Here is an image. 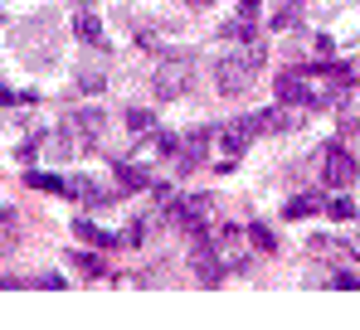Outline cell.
Instances as JSON below:
<instances>
[{
  "label": "cell",
  "instance_id": "cell-14",
  "mask_svg": "<svg viewBox=\"0 0 360 330\" xmlns=\"http://www.w3.org/2000/svg\"><path fill=\"white\" fill-rule=\"evenodd\" d=\"M127 131H131V136H151V131H156V112L127 107Z\"/></svg>",
  "mask_w": 360,
  "mask_h": 330
},
{
  "label": "cell",
  "instance_id": "cell-15",
  "mask_svg": "<svg viewBox=\"0 0 360 330\" xmlns=\"http://www.w3.org/2000/svg\"><path fill=\"white\" fill-rule=\"evenodd\" d=\"M15 233H20V219H15V209H10V204H0V258L15 248Z\"/></svg>",
  "mask_w": 360,
  "mask_h": 330
},
{
  "label": "cell",
  "instance_id": "cell-21",
  "mask_svg": "<svg viewBox=\"0 0 360 330\" xmlns=\"http://www.w3.org/2000/svg\"><path fill=\"white\" fill-rule=\"evenodd\" d=\"M326 214H331V219H356V204H351L346 194H336V199L326 204Z\"/></svg>",
  "mask_w": 360,
  "mask_h": 330
},
{
  "label": "cell",
  "instance_id": "cell-9",
  "mask_svg": "<svg viewBox=\"0 0 360 330\" xmlns=\"http://www.w3.org/2000/svg\"><path fill=\"white\" fill-rule=\"evenodd\" d=\"M68 126H73V131H78V136H83V141L93 146V141L103 136L108 117H103V107H83V112H73V121H68Z\"/></svg>",
  "mask_w": 360,
  "mask_h": 330
},
{
  "label": "cell",
  "instance_id": "cell-12",
  "mask_svg": "<svg viewBox=\"0 0 360 330\" xmlns=\"http://www.w3.org/2000/svg\"><path fill=\"white\" fill-rule=\"evenodd\" d=\"M73 34H78L83 44H103V25H98V15H93V10H73Z\"/></svg>",
  "mask_w": 360,
  "mask_h": 330
},
{
  "label": "cell",
  "instance_id": "cell-20",
  "mask_svg": "<svg viewBox=\"0 0 360 330\" xmlns=\"http://www.w3.org/2000/svg\"><path fill=\"white\" fill-rule=\"evenodd\" d=\"M297 10H302V0H283V10L273 15V29H292L297 25Z\"/></svg>",
  "mask_w": 360,
  "mask_h": 330
},
{
  "label": "cell",
  "instance_id": "cell-8",
  "mask_svg": "<svg viewBox=\"0 0 360 330\" xmlns=\"http://www.w3.org/2000/svg\"><path fill=\"white\" fill-rule=\"evenodd\" d=\"M190 268L200 272V282H205V286H214V282L224 277V263H219L214 243H195V253H190Z\"/></svg>",
  "mask_w": 360,
  "mask_h": 330
},
{
  "label": "cell",
  "instance_id": "cell-2",
  "mask_svg": "<svg viewBox=\"0 0 360 330\" xmlns=\"http://www.w3.org/2000/svg\"><path fill=\"white\" fill-rule=\"evenodd\" d=\"M151 88H156V98H185V93L195 88V58L190 54H171L161 68H156Z\"/></svg>",
  "mask_w": 360,
  "mask_h": 330
},
{
  "label": "cell",
  "instance_id": "cell-18",
  "mask_svg": "<svg viewBox=\"0 0 360 330\" xmlns=\"http://www.w3.org/2000/svg\"><path fill=\"white\" fill-rule=\"evenodd\" d=\"M25 180H30V190H49V194H63V190H68L59 175H44V170H30Z\"/></svg>",
  "mask_w": 360,
  "mask_h": 330
},
{
  "label": "cell",
  "instance_id": "cell-19",
  "mask_svg": "<svg viewBox=\"0 0 360 330\" xmlns=\"http://www.w3.org/2000/svg\"><path fill=\"white\" fill-rule=\"evenodd\" d=\"M103 83H108V78H103V68H83V73H78V93H88V98H93V93H103Z\"/></svg>",
  "mask_w": 360,
  "mask_h": 330
},
{
  "label": "cell",
  "instance_id": "cell-28",
  "mask_svg": "<svg viewBox=\"0 0 360 330\" xmlns=\"http://www.w3.org/2000/svg\"><path fill=\"white\" fill-rule=\"evenodd\" d=\"M190 5H200V10H205V5H210V0H190Z\"/></svg>",
  "mask_w": 360,
  "mask_h": 330
},
{
  "label": "cell",
  "instance_id": "cell-7",
  "mask_svg": "<svg viewBox=\"0 0 360 330\" xmlns=\"http://www.w3.org/2000/svg\"><path fill=\"white\" fill-rule=\"evenodd\" d=\"M210 214H214V199H210V194H190V199H180V209L171 214V219H176L185 233H195V238H200V233H205V223H210Z\"/></svg>",
  "mask_w": 360,
  "mask_h": 330
},
{
  "label": "cell",
  "instance_id": "cell-23",
  "mask_svg": "<svg viewBox=\"0 0 360 330\" xmlns=\"http://www.w3.org/2000/svg\"><path fill=\"white\" fill-rule=\"evenodd\" d=\"M248 238H253V243H258L263 253H273V233H268L263 223H253V228H248Z\"/></svg>",
  "mask_w": 360,
  "mask_h": 330
},
{
  "label": "cell",
  "instance_id": "cell-27",
  "mask_svg": "<svg viewBox=\"0 0 360 330\" xmlns=\"http://www.w3.org/2000/svg\"><path fill=\"white\" fill-rule=\"evenodd\" d=\"M258 5H263V0H239V15H243V20H253V15H258Z\"/></svg>",
  "mask_w": 360,
  "mask_h": 330
},
{
  "label": "cell",
  "instance_id": "cell-16",
  "mask_svg": "<svg viewBox=\"0 0 360 330\" xmlns=\"http://www.w3.org/2000/svg\"><path fill=\"white\" fill-rule=\"evenodd\" d=\"M117 180H122V190H146V185H151V175H146L136 161H122L117 165Z\"/></svg>",
  "mask_w": 360,
  "mask_h": 330
},
{
  "label": "cell",
  "instance_id": "cell-25",
  "mask_svg": "<svg viewBox=\"0 0 360 330\" xmlns=\"http://www.w3.org/2000/svg\"><path fill=\"white\" fill-rule=\"evenodd\" d=\"M0 103H5V107H10V103H30V93H10V88L0 83Z\"/></svg>",
  "mask_w": 360,
  "mask_h": 330
},
{
  "label": "cell",
  "instance_id": "cell-17",
  "mask_svg": "<svg viewBox=\"0 0 360 330\" xmlns=\"http://www.w3.org/2000/svg\"><path fill=\"white\" fill-rule=\"evenodd\" d=\"M316 209H321V199H311V194H297V199H288V204H283V214H288V219H307V214H316Z\"/></svg>",
  "mask_w": 360,
  "mask_h": 330
},
{
  "label": "cell",
  "instance_id": "cell-1",
  "mask_svg": "<svg viewBox=\"0 0 360 330\" xmlns=\"http://www.w3.org/2000/svg\"><path fill=\"white\" fill-rule=\"evenodd\" d=\"M15 49L30 68H49L59 58V25H54V10H39L30 20L15 25Z\"/></svg>",
  "mask_w": 360,
  "mask_h": 330
},
{
  "label": "cell",
  "instance_id": "cell-3",
  "mask_svg": "<svg viewBox=\"0 0 360 330\" xmlns=\"http://www.w3.org/2000/svg\"><path fill=\"white\" fill-rule=\"evenodd\" d=\"M253 73H258V68H253V58L243 54V49H234V54H219V58H214V88H219L224 98H239L243 88L253 83Z\"/></svg>",
  "mask_w": 360,
  "mask_h": 330
},
{
  "label": "cell",
  "instance_id": "cell-5",
  "mask_svg": "<svg viewBox=\"0 0 360 330\" xmlns=\"http://www.w3.org/2000/svg\"><path fill=\"white\" fill-rule=\"evenodd\" d=\"M210 151H214V126H195V131H190V136L180 141V151H176V170H180V175L200 170Z\"/></svg>",
  "mask_w": 360,
  "mask_h": 330
},
{
  "label": "cell",
  "instance_id": "cell-22",
  "mask_svg": "<svg viewBox=\"0 0 360 330\" xmlns=\"http://www.w3.org/2000/svg\"><path fill=\"white\" fill-rule=\"evenodd\" d=\"M73 263H78V268H83L88 277H103V263H98L93 253H73Z\"/></svg>",
  "mask_w": 360,
  "mask_h": 330
},
{
  "label": "cell",
  "instance_id": "cell-11",
  "mask_svg": "<svg viewBox=\"0 0 360 330\" xmlns=\"http://www.w3.org/2000/svg\"><path fill=\"white\" fill-rule=\"evenodd\" d=\"M73 233H78L83 243H93V248H122V238H117V233H108V228H98L93 219H78V223H73Z\"/></svg>",
  "mask_w": 360,
  "mask_h": 330
},
{
  "label": "cell",
  "instance_id": "cell-6",
  "mask_svg": "<svg viewBox=\"0 0 360 330\" xmlns=\"http://www.w3.org/2000/svg\"><path fill=\"white\" fill-rule=\"evenodd\" d=\"M248 141H253L248 121H229L224 131H214V146H219V170H234V165H239V156L248 151Z\"/></svg>",
  "mask_w": 360,
  "mask_h": 330
},
{
  "label": "cell",
  "instance_id": "cell-13",
  "mask_svg": "<svg viewBox=\"0 0 360 330\" xmlns=\"http://www.w3.org/2000/svg\"><path fill=\"white\" fill-rule=\"evenodd\" d=\"M39 146H44V156H49V161H68V156H73V136H68V131L39 136Z\"/></svg>",
  "mask_w": 360,
  "mask_h": 330
},
{
  "label": "cell",
  "instance_id": "cell-10",
  "mask_svg": "<svg viewBox=\"0 0 360 330\" xmlns=\"http://www.w3.org/2000/svg\"><path fill=\"white\" fill-rule=\"evenodd\" d=\"M214 253H219V263H224V272H234V268H243V233L239 228H229L219 243H214Z\"/></svg>",
  "mask_w": 360,
  "mask_h": 330
},
{
  "label": "cell",
  "instance_id": "cell-24",
  "mask_svg": "<svg viewBox=\"0 0 360 330\" xmlns=\"http://www.w3.org/2000/svg\"><path fill=\"white\" fill-rule=\"evenodd\" d=\"M30 286H44V291H59V286H68V282H63L59 272H44V277H34Z\"/></svg>",
  "mask_w": 360,
  "mask_h": 330
},
{
  "label": "cell",
  "instance_id": "cell-4",
  "mask_svg": "<svg viewBox=\"0 0 360 330\" xmlns=\"http://www.w3.org/2000/svg\"><path fill=\"white\" fill-rule=\"evenodd\" d=\"M356 175H360L356 156H351L341 141H331V146L321 151V180H326L331 190H351V185H356Z\"/></svg>",
  "mask_w": 360,
  "mask_h": 330
},
{
  "label": "cell",
  "instance_id": "cell-26",
  "mask_svg": "<svg viewBox=\"0 0 360 330\" xmlns=\"http://www.w3.org/2000/svg\"><path fill=\"white\" fill-rule=\"evenodd\" d=\"M331 286H341V291H356L360 282H356V277H351V272H336V282H331Z\"/></svg>",
  "mask_w": 360,
  "mask_h": 330
}]
</instances>
